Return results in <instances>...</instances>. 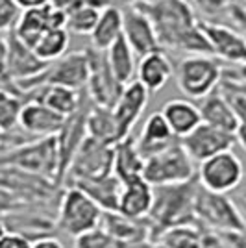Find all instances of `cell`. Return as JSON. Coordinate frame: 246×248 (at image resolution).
I'll list each match as a JSON object with an SVG mask.
<instances>
[{"instance_id": "38", "label": "cell", "mask_w": 246, "mask_h": 248, "mask_svg": "<svg viewBox=\"0 0 246 248\" xmlns=\"http://www.w3.org/2000/svg\"><path fill=\"white\" fill-rule=\"evenodd\" d=\"M195 2V6L198 10L205 13V15H209V17H216V15H220V13H228L230 8L233 6V4H243V0H193Z\"/></svg>"}, {"instance_id": "41", "label": "cell", "mask_w": 246, "mask_h": 248, "mask_svg": "<svg viewBox=\"0 0 246 248\" xmlns=\"http://www.w3.org/2000/svg\"><path fill=\"white\" fill-rule=\"evenodd\" d=\"M228 17L233 22V28L245 37V41H246V6L245 4H239V2L233 4V6L230 8V11H228Z\"/></svg>"}, {"instance_id": "53", "label": "cell", "mask_w": 246, "mask_h": 248, "mask_svg": "<svg viewBox=\"0 0 246 248\" xmlns=\"http://www.w3.org/2000/svg\"><path fill=\"white\" fill-rule=\"evenodd\" d=\"M115 2H117V0H115Z\"/></svg>"}, {"instance_id": "39", "label": "cell", "mask_w": 246, "mask_h": 248, "mask_svg": "<svg viewBox=\"0 0 246 248\" xmlns=\"http://www.w3.org/2000/svg\"><path fill=\"white\" fill-rule=\"evenodd\" d=\"M50 2L58 10H62L65 15L78 10V8H82V6H94L98 10H104V8L115 4V0H50Z\"/></svg>"}, {"instance_id": "40", "label": "cell", "mask_w": 246, "mask_h": 248, "mask_svg": "<svg viewBox=\"0 0 246 248\" xmlns=\"http://www.w3.org/2000/svg\"><path fill=\"white\" fill-rule=\"evenodd\" d=\"M21 207H24V204L19 198L13 197L10 191H6L4 187H0V218L10 215L13 211H17V209H21Z\"/></svg>"}, {"instance_id": "10", "label": "cell", "mask_w": 246, "mask_h": 248, "mask_svg": "<svg viewBox=\"0 0 246 248\" xmlns=\"http://www.w3.org/2000/svg\"><path fill=\"white\" fill-rule=\"evenodd\" d=\"M85 52H87V60H89V78H87L85 93L94 106L113 109L123 93L124 85L117 82L115 74L111 73L106 52L96 50L91 45L85 48Z\"/></svg>"}, {"instance_id": "52", "label": "cell", "mask_w": 246, "mask_h": 248, "mask_svg": "<svg viewBox=\"0 0 246 248\" xmlns=\"http://www.w3.org/2000/svg\"><path fill=\"white\" fill-rule=\"evenodd\" d=\"M245 187H246V176H245Z\"/></svg>"}, {"instance_id": "31", "label": "cell", "mask_w": 246, "mask_h": 248, "mask_svg": "<svg viewBox=\"0 0 246 248\" xmlns=\"http://www.w3.org/2000/svg\"><path fill=\"white\" fill-rule=\"evenodd\" d=\"M205 237L207 232L198 222H189L165 230L157 243L163 248H204Z\"/></svg>"}, {"instance_id": "12", "label": "cell", "mask_w": 246, "mask_h": 248, "mask_svg": "<svg viewBox=\"0 0 246 248\" xmlns=\"http://www.w3.org/2000/svg\"><path fill=\"white\" fill-rule=\"evenodd\" d=\"M115 145H106L96 139L85 137L82 146L78 148V152L72 159L69 172L65 176V184L74 180H85V178H100V176L113 174V150Z\"/></svg>"}, {"instance_id": "30", "label": "cell", "mask_w": 246, "mask_h": 248, "mask_svg": "<svg viewBox=\"0 0 246 248\" xmlns=\"http://www.w3.org/2000/svg\"><path fill=\"white\" fill-rule=\"evenodd\" d=\"M87 137L96 139L106 145H117L121 141L113 109L91 104L87 111Z\"/></svg>"}, {"instance_id": "4", "label": "cell", "mask_w": 246, "mask_h": 248, "mask_svg": "<svg viewBox=\"0 0 246 248\" xmlns=\"http://www.w3.org/2000/svg\"><path fill=\"white\" fill-rule=\"evenodd\" d=\"M0 187L10 191L24 206L58 207L65 187L45 176L11 165H0Z\"/></svg>"}, {"instance_id": "5", "label": "cell", "mask_w": 246, "mask_h": 248, "mask_svg": "<svg viewBox=\"0 0 246 248\" xmlns=\"http://www.w3.org/2000/svg\"><path fill=\"white\" fill-rule=\"evenodd\" d=\"M195 220L205 232L215 235L246 230L233 198H230L228 195L211 193L202 186L198 187V193H196Z\"/></svg>"}, {"instance_id": "17", "label": "cell", "mask_w": 246, "mask_h": 248, "mask_svg": "<svg viewBox=\"0 0 246 248\" xmlns=\"http://www.w3.org/2000/svg\"><path fill=\"white\" fill-rule=\"evenodd\" d=\"M148 96H150V93L137 80L128 83L123 89V93H121L119 100L113 108V115H115V121H117L121 141L126 139L128 135H132L134 126L141 119V115L148 106Z\"/></svg>"}, {"instance_id": "15", "label": "cell", "mask_w": 246, "mask_h": 248, "mask_svg": "<svg viewBox=\"0 0 246 248\" xmlns=\"http://www.w3.org/2000/svg\"><path fill=\"white\" fill-rule=\"evenodd\" d=\"M200 28L211 45L213 56L235 67L246 65V41L235 28L215 21H200Z\"/></svg>"}, {"instance_id": "32", "label": "cell", "mask_w": 246, "mask_h": 248, "mask_svg": "<svg viewBox=\"0 0 246 248\" xmlns=\"http://www.w3.org/2000/svg\"><path fill=\"white\" fill-rule=\"evenodd\" d=\"M69 43H71V33L67 31V28H56L46 31L31 50L45 63H54L65 56Z\"/></svg>"}, {"instance_id": "51", "label": "cell", "mask_w": 246, "mask_h": 248, "mask_svg": "<svg viewBox=\"0 0 246 248\" xmlns=\"http://www.w3.org/2000/svg\"><path fill=\"white\" fill-rule=\"evenodd\" d=\"M4 139H6V134H4V132H0V146L4 145Z\"/></svg>"}, {"instance_id": "28", "label": "cell", "mask_w": 246, "mask_h": 248, "mask_svg": "<svg viewBox=\"0 0 246 248\" xmlns=\"http://www.w3.org/2000/svg\"><path fill=\"white\" fill-rule=\"evenodd\" d=\"M123 10L119 6H108L100 13L96 28L91 33V46L96 50L106 52L119 37H123Z\"/></svg>"}, {"instance_id": "47", "label": "cell", "mask_w": 246, "mask_h": 248, "mask_svg": "<svg viewBox=\"0 0 246 248\" xmlns=\"http://www.w3.org/2000/svg\"><path fill=\"white\" fill-rule=\"evenodd\" d=\"M235 141L239 145L243 146V150L246 152V121L239 123L237 126V132H235Z\"/></svg>"}, {"instance_id": "7", "label": "cell", "mask_w": 246, "mask_h": 248, "mask_svg": "<svg viewBox=\"0 0 246 248\" xmlns=\"http://www.w3.org/2000/svg\"><path fill=\"white\" fill-rule=\"evenodd\" d=\"M102 209L76 187H65L58 206V228L78 239L100 226Z\"/></svg>"}, {"instance_id": "27", "label": "cell", "mask_w": 246, "mask_h": 248, "mask_svg": "<svg viewBox=\"0 0 246 248\" xmlns=\"http://www.w3.org/2000/svg\"><path fill=\"white\" fill-rule=\"evenodd\" d=\"M198 109H200L204 124H209L216 130H222V132L235 135L239 119L235 117L233 109L230 108V104L222 98V94L218 93V89L209 96H205L204 100H200Z\"/></svg>"}, {"instance_id": "48", "label": "cell", "mask_w": 246, "mask_h": 248, "mask_svg": "<svg viewBox=\"0 0 246 248\" xmlns=\"http://www.w3.org/2000/svg\"><path fill=\"white\" fill-rule=\"evenodd\" d=\"M226 73H230L231 76H235L239 80L246 82V65H239V67H233V69H226Z\"/></svg>"}, {"instance_id": "50", "label": "cell", "mask_w": 246, "mask_h": 248, "mask_svg": "<svg viewBox=\"0 0 246 248\" xmlns=\"http://www.w3.org/2000/svg\"><path fill=\"white\" fill-rule=\"evenodd\" d=\"M6 232H8V230H6V226H4V222L0 220V239H2V235H4Z\"/></svg>"}, {"instance_id": "34", "label": "cell", "mask_w": 246, "mask_h": 248, "mask_svg": "<svg viewBox=\"0 0 246 248\" xmlns=\"http://www.w3.org/2000/svg\"><path fill=\"white\" fill-rule=\"evenodd\" d=\"M22 106H24V100L19 94L0 87V132L8 135L19 130Z\"/></svg>"}, {"instance_id": "25", "label": "cell", "mask_w": 246, "mask_h": 248, "mask_svg": "<svg viewBox=\"0 0 246 248\" xmlns=\"http://www.w3.org/2000/svg\"><path fill=\"white\" fill-rule=\"evenodd\" d=\"M154 200V187L144 178L123 184L119 198V213L132 218H146Z\"/></svg>"}, {"instance_id": "21", "label": "cell", "mask_w": 246, "mask_h": 248, "mask_svg": "<svg viewBox=\"0 0 246 248\" xmlns=\"http://www.w3.org/2000/svg\"><path fill=\"white\" fill-rule=\"evenodd\" d=\"M135 141H137V148H139L141 155L144 159H148V157L159 154V152L167 150L169 146L174 145L176 137L170 132L161 111H155L146 119V123L143 124V130Z\"/></svg>"}, {"instance_id": "20", "label": "cell", "mask_w": 246, "mask_h": 248, "mask_svg": "<svg viewBox=\"0 0 246 248\" xmlns=\"http://www.w3.org/2000/svg\"><path fill=\"white\" fill-rule=\"evenodd\" d=\"M65 187H76L85 193L102 211H119V198L123 191V184L115 174L100 176V178H85L74 180Z\"/></svg>"}, {"instance_id": "26", "label": "cell", "mask_w": 246, "mask_h": 248, "mask_svg": "<svg viewBox=\"0 0 246 248\" xmlns=\"http://www.w3.org/2000/svg\"><path fill=\"white\" fill-rule=\"evenodd\" d=\"M83 98H85V91H74L62 85H43L30 96V100L45 104L46 108H50L52 111H56L65 119L82 108Z\"/></svg>"}, {"instance_id": "16", "label": "cell", "mask_w": 246, "mask_h": 248, "mask_svg": "<svg viewBox=\"0 0 246 248\" xmlns=\"http://www.w3.org/2000/svg\"><path fill=\"white\" fill-rule=\"evenodd\" d=\"M123 37L132 46L135 56H139V60L152 52L161 50L152 22L137 6L128 4V8L123 10Z\"/></svg>"}, {"instance_id": "45", "label": "cell", "mask_w": 246, "mask_h": 248, "mask_svg": "<svg viewBox=\"0 0 246 248\" xmlns=\"http://www.w3.org/2000/svg\"><path fill=\"white\" fill-rule=\"evenodd\" d=\"M17 4V8L21 11H30V10H37V8H43L46 4H50V0H13Z\"/></svg>"}, {"instance_id": "14", "label": "cell", "mask_w": 246, "mask_h": 248, "mask_svg": "<svg viewBox=\"0 0 246 248\" xmlns=\"http://www.w3.org/2000/svg\"><path fill=\"white\" fill-rule=\"evenodd\" d=\"M180 143L185 148V152L189 154V157L200 165L202 161L213 157V155L226 152V150H231L237 141L233 134L216 130L213 126L202 123L187 137L180 139Z\"/></svg>"}, {"instance_id": "36", "label": "cell", "mask_w": 246, "mask_h": 248, "mask_svg": "<svg viewBox=\"0 0 246 248\" xmlns=\"http://www.w3.org/2000/svg\"><path fill=\"white\" fill-rule=\"evenodd\" d=\"M100 13H102V10H98L94 6H82L78 10L67 13V24H65V28H67L69 33L91 35L92 30L98 24Z\"/></svg>"}, {"instance_id": "24", "label": "cell", "mask_w": 246, "mask_h": 248, "mask_svg": "<svg viewBox=\"0 0 246 248\" xmlns=\"http://www.w3.org/2000/svg\"><path fill=\"white\" fill-rule=\"evenodd\" d=\"M113 174L121 180V184H130L141 180L144 172V157L137 148V141L132 135L119 141L113 146Z\"/></svg>"}, {"instance_id": "29", "label": "cell", "mask_w": 246, "mask_h": 248, "mask_svg": "<svg viewBox=\"0 0 246 248\" xmlns=\"http://www.w3.org/2000/svg\"><path fill=\"white\" fill-rule=\"evenodd\" d=\"M106 58L111 67V73L115 74L117 82L121 85H128L134 80V74L137 73V63H135V52L124 37H119L111 46L106 50Z\"/></svg>"}, {"instance_id": "2", "label": "cell", "mask_w": 246, "mask_h": 248, "mask_svg": "<svg viewBox=\"0 0 246 248\" xmlns=\"http://www.w3.org/2000/svg\"><path fill=\"white\" fill-rule=\"evenodd\" d=\"M198 178L185 184L154 187V200L148 213V222L154 232V241L169 228L189 224L195 220V200L198 193Z\"/></svg>"}, {"instance_id": "35", "label": "cell", "mask_w": 246, "mask_h": 248, "mask_svg": "<svg viewBox=\"0 0 246 248\" xmlns=\"http://www.w3.org/2000/svg\"><path fill=\"white\" fill-rule=\"evenodd\" d=\"M74 248H163L159 243L144 241V243H121L109 237L102 230L89 232L82 237L74 239Z\"/></svg>"}, {"instance_id": "23", "label": "cell", "mask_w": 246, "mask_h": 248, "mask_svg": "<svg viewBox=\"0 0 246 248\" xmlns=\"http://www.w3.org/2000/svg\"><path fill=\"white\" fill-rule=\"evenodd\" d=\"M135 74H137V82L141 83L148 93H157L172 78L174 67L163 50H157L139 60Z\"/></svg>"}, {"instance_id": "1", "label": "cell", "mask_w": 246, "mask_h": 248, "mask_svg": "<svg viewBox=\"0 0 246 248\" xmlns=\"http://www.w3.org/2000/svg\"><path fill=\"white\" fill-rule=\"evenodd\" d=\"M134 6L150 19L161 50L185 52L187 56H213L211 45L189 0H154Z\"/></svg>"}, {"instance_id": "33", "label": "cell", "mask_w": 246, "mask_h": 248, "mask_svg": "<svg viewBox=\"0 0 246 248\" xmlns=\"http://www.w3.org/2000/svg\"><path fill=\"white\" fill-rule=\"evenodd\" d=\"M218 93L230 104V108L233 109L239 123L246 121V82L226 73L224 69V76L218 83Z\"/></svg>"}, {"instance_id": "9", "label": "cell", "mask_w": 246, "mask_h": 248, "mask_svg": "<svg viewBox=\"0 0 246 248\" xmlns=\"http://www.w3.org/2000/svg\"><path fill=\"white\" fill-rule=\"evenodd\" d=\"M245 176L246 170L241 157L231 150L220 152L202 161L196 170L198 184L207 191L218 195H228L231 191H237L239 186L245 182Z\"/></svg>"}, {"instance_id": "37", "label": "cell", "mask_w": 246, "mask_h": 248, "mask_svg": "<svg viewBox=\"0 0 246 248\" xmlns=\"http://www.w3.org/2000/svg\"><path fill=\"white\" fill-rule=\"evenodd\" d=\"M21 17V10L13 0H0V35L10 33Z\"/></svg>"}, {"instance_id": "46", "label": "cell", "mask_w": 246, "mask_h": 248, "mask_svg": "<svg viewBox=\"0 0 246 248\" xmlns=\"http://www.w3.org/2000/svg\"><path fill=\"white\" fill-rule=\"evenodd\" d=\"M233 202H235L237 209H239V213H241V217H243V222H245V226H246V187L241 189L235 197H233Z\"/></svg>"}, {"instance_id": "19", "label": "cell", "mask_w": 246, "mask_h": 248, "mask_svg": "<svg viewBox=\"0 0 246 248\" xmlns=\"http://www.w3.org/2000/svg\"><path fill=\"white\" fill-rule=\"evenodd\" d=\"M98 230L121 243H144L154 241V232L148 218H132L119 211H104ZM155 243V241H154Z\"/></svg>"}, {"instance_id": "3", "label": "cell", "mask_w": 246, "mask_h": 248, "mask_svg": "<svg viewBox=\"0 0 246 248\" xmlns=\"http://www.w3.org/2000/svg\"><path fill=\"white\" fill-rule=\"evenodd\" d=\"M0 165L17 167V169L45 176V178L60 184L58 139H56V135L43 137V139H30V141H24L21 145L6 148L0 152Z\"/></svg>"}, {"instance_id": "13", "label": "cell", "mask_w": 246, "mask_h": 248, "mask_svg": "<svg viewBox=\"0 0 246 248\" xmlns=\"http://www.w3.org/2000/svg\"><path fill=\"white\" fill-rule=\"evenodd\" d=\"M65 24H67V15L50 2V4L37 8V10L21 11V17L11 31L26 46L33 48L46 31L56 30V28H65Z\"/></svg>"}, {"instance_id": "11", "label": "cell", "mask_w": 246, "mask_h": 248, "mask_svg": "<svg viewBox=\"0 0 246 248\" xmlns=\"http://www.w3.org/2000/svg\"><path fill=\"white\" fill-rule=\"evenodd\" d=\"M8 50H6V83L2 89L13 91L17 85L26 82H31L39 78L50 63H45L37 58V54L26 46L17 35L10 31L6 35Z\"/></svg>"}, {"instance_id": "8", "label": "cell", "mask_w": 246, "mask_h": 248, "mask_svg": "<svg viewBox=\"0 0 246 248\" xmlns=\"http://www.w3.org/2000/svg\"><path fill=\"white\" fill-rule=\"evenodd\" d=\"M143 178L152 187L185 184L196 178L195 161L189 157L180 141L159 154L144 159Z\"/></svg>"}, {"instance_id": "43", "label": "cell", "mask_w": 246, "mask_h": 248, "mask_svg": "<svg viewBox=\"0 0 246 248\" xmlns=\"http://www.w3.org/2000/svg\"><path fill=\"white\" fill-rule=\"evenodd\" d=\"M224 248H246V230L243 232H233V233H224L218 235Z\"/></svg>"}, {"instance_id": "49", "label": "cell", "mask_w": 246, "mask_h": 248, "mask_svg": "<svg viewBox=\"0 0 246 248\" xmlns=\"http://www.w3.org/2000/svg\"><path fill=\"white\" fill-rule=\"evenodd\" d=\"M123 2H128V4H143V2H154V0H123Z\"/></svg>"}, {"instance_id": "42", "label": "cell", "mask_w": 246, "mask_h": 248, "mask_svg": "<svg viewBox=\"0 0 246 248\" xmlns=\"http://www.w3.org/2000/svg\"><path fill=\"white\" fill-rule=\"evenodd\" d=\"M0 248H31V241L19 233L6 232L0 239Z\"/></svg>"}, {"instance_id": "18", "label": "cell", "mask_w": 246, "mask_h": 248, "mask_svg": "<svg viewBox=\"0 0 246 248\" xmlns=\"http://www.w3.org/2000/svg\"><path fill=\"white\" fill-rule=\"evenodd\" d=\"M65 124V117L52 111L45 104L37 100L24 102L19 119V130L30 139H43V137H54L60 134Z\"/></svg>"}, {"instance_id": "44", "label": "cell", "mask_w": 246, "mask_h": 248, "mask_svg": "<svg viewBox=\"0 0 246 248\" xmlns=\"http://www.w3.org/2000/svg\"><path fill=\"white\" fill-rule=\"evenodd\" d=\"M31 248H65L63 243L56 235H48V237L37 239L31 243Z\"/></svg>"}, {"instance_id": "22", "label": "cell", "mask_w": 246, "mask_h": 248, "mask_svg": "<svg viewBox=\"0 0 246 248\" xmlns=\"http://www.w3.org/2000/svg\"><path fill=\"white\" fill-rule=\"evenodd\" d=\"M161 115L167 121L170 132L174 134L176 139H184L196 130L202 124V115L198 109V104L187 98H174L169 100L161 109Z\"/></svg>"}, {"instance_id": "6", "label": "cell", "mask_w": 246, "mask_h": 248, "mask_svg": "<svg viewBox=\"0 0 246 248\" xmlns=\"http://www.w3.org/2000/svg\"><path fill=\"white\" fill-rule=\"evenodd\" d=\"M222 76V63L211 56H185L176 67V83L187 100H204L215 93Z\"/></svg>"}]
</instances>
